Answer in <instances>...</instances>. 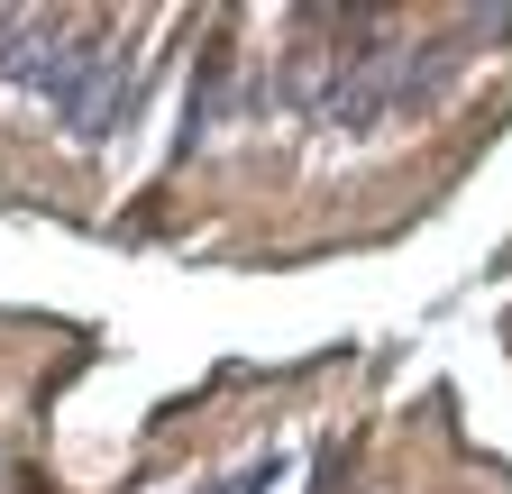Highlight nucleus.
<instances>
[{
	"mask_svg": "<svg viewBox=\"0 0 512 494\" xmlns=\"http://www.w3.org/2000/svg\"><path fill=\"white\" fill-rule=\"evenodd\" d=\"M101 55V28L83 19H55V10H0V83H19L37 101H74V83L92 74Z\"/></svg>",
	"mask_w": 512,
	"mask_h": 494,
	"instance_id": "obj_1",
	"label": "nucleus"
},
{
	"mask_svg": "<svg viewBox=\"0 0 512 494\" xmlns=\"http://www.w3.org/2000/svg\"><path fill=\"white\" fill-rule=\"evenodd\" d=\"M138 92H147V74H138V55L101 37V55H92V74L74 83V101H64L55 119H64V129H74L83 147H101V138H119L128 119H138Z\"/></svg>",
	"mask_w": 512,
	"mask_h": 494,
	"instance_id": "obj_2",
	"label": "nucleus"
}]
</instances>
